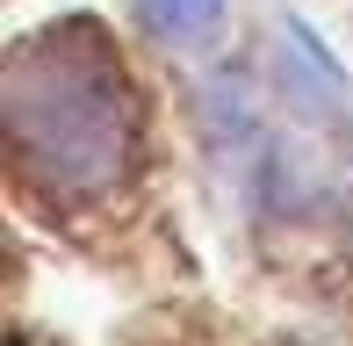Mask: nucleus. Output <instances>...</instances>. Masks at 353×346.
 Segmentation results:
<instances>
[{"mask_svg":"<svg viewBox=\"0 0 353 346\" xmlns=\"http://www.w3.org/2000/svg\"><path fill=\"white\" fill-rule=\"evenodd\" d=\"M8 130L51 187L101 195L130 159V101L87 37H43L8 72Z\"/></svg>","mask_w":353,"mask_h":346,"instance_id":"nucleus-1","label":"nucleus"},{"mask_svg":"<svg viewBox=\"0 0 353 346\" xmlns=\"http://www.w3.org/2000/svg\"><path fill=\"white\" fill-rule=\"evenodd\" d=\"M144 8V22L159 29V37H202V29H216V14H223V0H137Z\"/></svg>","mask_w":353,"mask_h":346,"instance_id":"nucleus-2","label":"nucleus"}]
</instances>
